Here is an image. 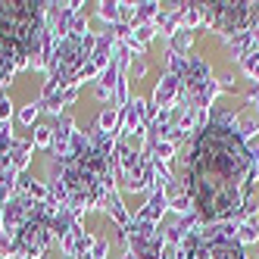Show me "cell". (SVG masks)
<instances>
[{
	"label": "cell",
	"mask_w": 259,
	"mask_h": 259,
	"mask_svg": "<svg viewBox=\"0 0 259 259\" xmlns=\"http://www.w3.org/2000/svg\"><path fill=\"white\" fill-rule=\"evenodd\" d=\"M19 244H22L28 253H41L44 244H47V222H44V219H31V222H25Z\"/></svg>",
	"instance_id": "277c9868"
},
{
	"label": "cell",
	"mask_w": 259,
	"mask_h": 259,
	"mask_svg": "<svg viewBox=\"0 0 259 259\" xmlns=\"http://www.w3.org/2000/svg\"><path fill=\"white\" fill-rule=\"evenodd\" d=\"M259 19V4H212L206 7V22L219 31H244Z\"/></svg>",
	"instance_id": "3957f363"
},
{
	"label": "cell",
	"mask_w": 259,
	"mask_h": 259,
	"mask_svg": "<svg viewBox=\"0 0 259 259\" xmlns=\"http://www.w3.org/2000/svg\"><path fill=\"white\" fill-rule=\"evenodd\" d=\"M44 4L0 0V60H25L38 47Z\"/></svg>",
	"instance_id": "7a4b0ae2"
},
{
	"label": "cell",
	"mask_w": 259,
	"mask_h": 259,
	"mask_svg": "<svg viewBox=\"0 0 259 259\" xmlns=\"http://www.w3.org/2000/svg\"><path fill=\"white\" fill-rule=\"evenodd\" d=\"M256 159L259 150H250L228 119L209 122L197 132L184 162V181L188 200L203 222H228L240 215L256 178Z\"/></svg>",
	"instance_id": "6da1fadb"
},
{
	"label": "cell",
	"mask_w": 259,
	"mask_h": 259,
	"mask_svg": "<svg viewBox=\"0 0 259 259\" xmlns=\"http://www.w3.org/2000/svg\"><path fill=\"white\" fill-rule=\"evenodd\" d=\"M256 237H259V225H256V219L244 222V225H240V234H237V240H240V244H250V240H256Z\"/></svg>",
	"instance_id": "5b68a950"
}]
</instances>
